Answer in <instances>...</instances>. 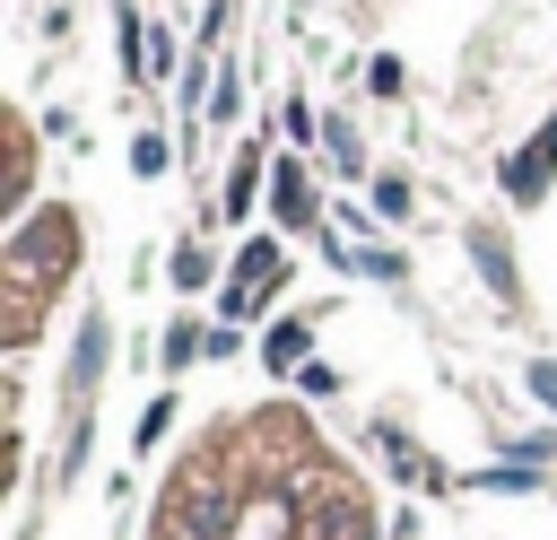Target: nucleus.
Masks as SVG:
<instances>
[{"label": "nucleus", "mask_w": 557, "mask_h": 540, "mask_svg": "<svg viewBox=\"0 0 557 540\" xmlns=\"http://www.w3.org/2000/svg\"><path fill=\"white\" fill-rule=\"evenodd\" d=\"M270 218H278V226H313V174H305L296 157L270 165Z\"/></svg>", "instance_id": "20e7f679"}, {"label": "nucleus", "mask_w": 557, "mask_h": 540, "mask_svg": "<svg viewBox=\"0 0 557 540\" xmlns=\"http://www.w3.org/2000/svg\"><path fill=\"white\" fill-rule=\"evenodd\" d=\"M200 348H209V331H200V322H174V331H165V366H191Z\"/></svg>", "instance_id": "9b49d317"}, {"label": "nucleus", "mask_w": 557, "mask_h": 540, "mask_svg": "<svg viewBox=\"0 0 557 540\" xmlns=\"http://www.w3.org/2000/svg\"><path fill=\"white\" fill-rule=\"evenodd\" d=\"M305 340H313V322H305V314L270 322V331H261V366H270V375H287V366H313V357H305Z\"/></svg>", "instance_id": "423d86ee"}, {"label": "nucleus", "mask_w": 557, "mask_h": 540, "mask_svg": "<svg viewBox=\"0 0 557 540\" xmlns=\"http://www.w3.org/2000/svg\"><path fill=\"white\" fill-rule=\"evenodd\" d=\"M296 383H305V392H313V401H322V392H339V375H331V366H322V357H313V366H296Z\"/></svg>", "instance_id": "dca6fc26"}, {"label": "nucleus", "mask_w": 557, "mask_h": 540, "mask_svg": "<svg viewBox=\"0 0 557 540\" xmlns=\"http://www.w3.org/2000/svg\"><path fill=\"white\" fill-rule=\"evenodd\" d=\"M278 279H287V253H278L270 235H252V244L235 253V279H226V322H244V314H261Z\"/></svg>", "instance_id": "f03ea898"}, {"label": "nucleus", "mask_w": 557, "mask_h": 540, "mask_svg": "<svg viewBox=\"0 0 557 540\" xmlns=\"http://www.w3.org/2000/svg\"><path fill=\"white\" fill-rule=\"evenodd\" d=\"M374 209H383V218H409V183L383 174V183H374Z\"/></svg>", "instance_id": "4468645a"}, {"label": "nucleus", "mask_w": 557, "mask_h": 540, "mask_svg": "<svg viewBox=\"0 0 557 540\" xmlns=\"http://www.w3.org/2000/svg\"><path fill=\"white\" fill-rule=\"evenodd\" d=\"M252 192H261V157H244V165L226 174V218H244V209H252Z\"/></svg>", "instance_id": "1a4fd4ad"}, {"label": "nucleus", "mask_w": 557, "mask_h": 540, "mask_svg": "<svg viewBox=\"0 0 557 540\" xmlns=\"http://www.w3.org/2000/svg\"><path fill=\"white\" fill-rule=\"evenodd\" d=\"M165 157H174V148H165L157 131H139V139H131V174H165Z\"/></svg>", "instance_id": "ddd939ff"}, {"label": "nucleus", "mask_w": 557, "mask_h": 540, "mask_svg": "<svg viewBox=\"0 0 557 540\" xmlns=\"http://www.w3.org/2000/svg\"><path fill=\"white\" fill-rule=\"evenodd\" d=\"M96 375H104V314H87V322H78V366H70V392L87 401V392H96Z\"/></svg>", "instance_id": "0eeeda50"}, {"label": "nucleus", "mask_w": 557, "mask_h": 540, "mask_svg": "<svg viewBox=\"0 0 557 540\" xmlns=\"http://www.w3.org/2000/svg\"><path fill=\"white\" fill-rule=\"evenodd\" d=\"M548 165H557V113H548V122H540V139H531V148H522V157H505V192H513V200H522V209H531V200H540V192H548Z\"/></svg>", "instance_id": "7ed1b4c3"}, {"label": "nucleus", "mask_w": 557, "mask_h": 540, "mask_svg": "<svg viewBox=\"0 0 557 540\" xmlns=\"http://www.w3.org/2000/svg\"><path fill=\"white\" fill-rule=\"evenodd\" d=\"M322 148H331V174H366V148L348 122H322Z\"/></svg>", "instance_id": "6e6552de"}, {"label": "nucleus", "mask_w": 557, "mask_h": 540, "mask_svg": "<svg viewBox=\"0 0 557 540\" xmlns=\"http://www.w3.org/2000/svg\"><path fill=\"white\" fill-rule=\"evenodd\" d=\"M522 383H531V401H548V409H557V357H531V375H522Z\"/></svg>", "instance_id": "2eb2a0df"}, {"label": "nucleus", "mask_w": 557, "mask_h": 540, "mask_svg": "<svg viewBox=\"0 0 557 540\" xmlns=\"http://www.w3.org/2000/svg\"><path fill=\"white\" fill-rule=\"evenodd\" d=\"M78 261V218L70 209H35L26 226H17V244H9V270H17V331H35V287L52 279V270H70Z\"/></svg>", "instance_id": "f257e3e1"}, {"label": "nucleus", "mask_w": 557, "mask_h": 540, "mask_svg": "<svg viewBox=\"0 0 557 540\" xmlns=\"http://www.w3.org/2000/svg\"><path fill=\"white\" fill-rule=\"evenodd\" d=\"M165 427H174V401H148V409H139V427H131V453H148Z\"/></svg>", "instance_id": "f8f14e48"}, {"label": "nucleus", "mask_w": 557, "mask_h": 540, "mask_svg": "<svg viewBox=\"0 0 557 540\" xmlns=\"http://www.w3.org/2000/svg\"><path fill=\"white\" fill-rule=\"evenodd\" d=\"M470 261H479V279L505 296V305H522V279H513V253H505V235H487V226H470Z\"/></svg>", "instance_id": "39448f33"}, {"label": "nucleus", "mask_w": 557, "mask_h": 540, "mask_svg": "<svg viewBox=\"0 0 557 540\" xmlns=\"http://www.w3.org/2000/svg\"><path fill=\"white\" fill-rule=\"evenodd\" d=\"M174 287H183V296L209 287V253H200V244H174Z\"/></svg>", "instance_id": "9d476101"}]
</instances>
